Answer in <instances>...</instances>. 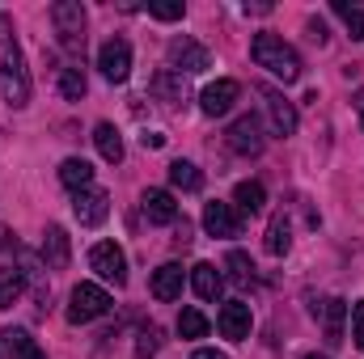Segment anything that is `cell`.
I'll list each match as a JSON object with an SVG mask.
<instances>
[{
  "mask_svg": "<svg viewBox=\"0 0 364 359\" xmlns=\"http://www.w3.org/2000/svg\"><path fill=\"white\" fill-rule=\"evenodd\" d=\"M0 93L13 110H21L30 101V72H26V60H21V47L17 38L9 34L4 17H0Z\"/></svg>",
  "mask_w": 364,
  "mask_h": 359,
  "instance_id": "obj_1",
  "label": "cell"
},
{
  "mask_svg": "<svg viewBox=\"0 0 364 359\" xmlns=\"http://www.w3.org/2000/svg\"><path fill=\"white\" fill-rule=\"evenodd\" d=\"M250 55H255V64L259 68H267L275 81H284V85H292V81H301V55L279 38L272 30H263V34H255L250 38Z\"/></svg>",
  "mask_w": 364,
  "mask_h": 359,
  "instance_id": "obj_2",
  "label": "cell"
},
{
  "mask_svg": "<svg viewBox=\"0 0 364 359\" xmlns=\"http://www.w3.org/2000/svg\"><path fill=\"white\" fill-rule=\"evenodd\" d=\"M110 304H114V300H110L106 287H97V283H77L73 296H68V321H73V326L97 321V317L110 313Z\"/></svg>",
  "mask_w": 364,
  "mask_h": 359,
  "instance_id": "obj_3",
  "label": "cell"
},
{
  "mask_svg": "<svg viewBox=\"0 0 364 359\" xmlns=\"http://www.w3.org/2000/svg\"><path fill=\"white\" fill-rule=\"evenodd\" d=\"M51 21H55V34L68 51H85V9H81V0H55Z\"/></svg>",
  "mask_w": 364,
  "mask_h": 359,
  "instance_id": "obj_4",
  "label": "cell"
},
{
  "mask_svg": "<svg viewBox=\"0 0 364 359\" xmlns=\"http://www.w3.org/2000/svg\"><path fill=\"white\" fill-rule=\"evenodd\" d=\"M170 72H178V77H191V72H203V68H212V55H208V47H199L195 38H174L170 43Z\"/></svg>",
  "mask_w": 364,
  "mask_h": 359,
  "instance_id": "obj_5",
  "label": "cell"
},
{
  "mask_svg": "<svg viewBox=\"0 0 364 359\" xmlns=\"http://www.w3.org/2000/svg\"><path fill=\"white\" fill-rule=\"evenodd\" d=\"M90 267L97 270V279H106V283H114V287L127 283V258H123V250H119L114 241H97V245H93Z\"/></svg>",
  "mask_w": 364,
  "mask_h": 359,
  "instance_id": "obj_6",
  "label": "cell"
},
{
  "mask_svg": "<svg viewBox=\"0 0 364 359\" xmlns=\"http://www.w3.org/2000/svg\"><path fill=\"white\" fill-rule=\"evenodd\" d=\"M259 97H263V110H267V123H272V136H296V106L275 93L272 85H259Z\"/></svg>",
  "mask_w": 364,
  "mask_h": 359,
  "instance_id": "obj_7",
  "label": "cell"
},
{
  "mask_svg": "<svg viewBox=\"0 0 364 359\" xmlns=\"http://www.w3.org/2000/svg\"><path fill=\"white\" fill-rule=\"evenodd\" d=\"M97 68H102V77L106 81H127L132 77V47H127V38H106L102 43V51H97Z\"/></svg>",
  "mask_w": 364,
  "mask_h": 359,
  "instance_id": "obj_8",
  "label": "cell"
},
{
  "mask_svg": "<svg viewBox=\"0 0 364 359\" xmlns=\"http://www.w3.org/2000/svg\"><path fill=\"white\" fill-rule=\"evenodd\" d=\"M225 140H229L233 153L259 157V153H263V123H259L255 114H242V118H233V127L225 131Z\"/></svg>",
  "mask_w": 364,
  "mask_h": 359,
  "instance_id": "obj_9",
  "label": "cell"
},
{
  "mask_svg": "<svg viewBox=\"0 0 364 359\" xmlns=\"http://www.w3.org/2000/svg\"><path fill=\"white\" fill-rule=\"evenodd\" d=\"M0 359H47V355H43V347L30 330L9 326V330H0Z\"/></svg>",
  "mask_w": 364,
  "mask_h": 359,
  "instance_id": "obj_10",
  "label": "cell"
},
{
  "mask_svg": "<svg viewBox=\"0 0 364 359\" xmlns=\"http://www.w3.org/2000/svg\"><path fill=\"white\" fill-rule=\"evenodd\" d=\"M216 326H220V334H225L229 343H242V338H250V326H255V317H250V304H246V300H229V304L220 309Z\"/></svg>",
  "mask_w": 364,
  "mask_h": 359,
  "instance_id": "obj_11",
  "label": "cell"
},
{
  "mask_svg": "<svg viewBox=\"0 0 364 359\" xmlns=\"http://www.w3.org/2000/svg\"><path fill=\"white\" fill-rule=\"evenodd\" d=\"M237 93H242V85L225 77V81H216V85H208V89L199 93V110H203L208 118H220V114H229V110H233Z\"/></svg>",
  "mask_w": 364,
  "mask_h": 359,
  "instance_id": "obj_12",
  "label": "cell"
},
{
  "mask_svg": "<svg viewBox=\"0 0 364 359\" xmlns=\"http://www.w3.org/2000/svg\"><path fill=\"white\" fill-rule=\"evenodd\" d=\"M73 211H77V220H81L85 228H97V224L110 216V194L97 190V186H90V190H81V194L73 199Z\"/></svg>",
  "mask_w": 364,
  "mask_h": 359,
  "instance_id": "obj_13",
  "label": "cell"
},
{
  "mask_svg": "<svg viewBox=\"0 0 364 359\" xmlns=\"http://www.w3.org/2000/svg\"><path fill=\"white\" fill-rule=\"evenodd\" d=\"M203 228H208V237H237L242 216H237L233 203H208L203 207Z\"/></svg>",
  "mask_w": 364,
  "mask_h": 359,
  "instance_id": "obj_14",
  "label": "cell"
},
{
  "mask_svg": "<svg viewBox=\"0 0 364 359\" xmlns=\"http://www.w3.org/2000/svg\"><path fill=\"white\" fill-rule=\"evenodd\" d=\"M140 207H144L149 224H178V203H174L170 190H144Z\"/></svg>",
  "mask_w": 364,
  "mask_h": 359,
  "instance_id": "obj_15",
  "label": "cell"
},
{
  "mask_svg": "<svg viewBox=\"0 0 364 359\" xmlns=\"http://www.w3.org/2000/svg\"><path fill=\"white\" fill-rule=\"evenodd\" d=\"M43 263L51 270H64L73 263V245H68V233H64L60 224H51V228L43 233Z\"/></svg>",
  "mask_w": 364,
  "mask_h": 359,
  "instance_id": "obj_16",
  "label": "cell"
},
{
  "mask_svg": "<svg viewBox=\"0 0 364 359\" xmlns=\"http://www.w3.org/2000/svg\"><path fill=\"white\" fill-rule=\"evenodd\" d=\"M191 287H195L199 300H220V292H225V275L212 267V263H195V267H191Z\"/></svg>",
  "mask_w": 364,
  "mask_h": 359,
  "instance_id": "obj_17",
  "label": "cell"
},
{
  "mask_svg": "<svg viewBox=\"0 0 364 359\" xmlns=\"http://www.w3.org/2000/svg\"><path fill=\"white\" fill-rule=\"evenodd\" d=\"M182 267L178 263H166V267H157L153 270V283H149V292L157 296V300H178L182 296Z\"/></svg>",
  "mask_w": 364,
  "mask_h": 359,
  "instance_id": "obj_18",
  "label": "cell"
},
{
  "mask_svg": "<svg viewBox=\"0 0 364 359\" xmlns=\"http://www.w3.org/2000/svg\"><path fill=\"white\" fill-rule=\"evenodd\" d=\"M93 144H97L102 161H110V165L123 161V136H119L114 123H97V127H93Z\"/></svg>",
  "mask_w": 364,
  "mask_h": 359,
  "instance_id": "obj_19",
  "label": "cell"
},
{
  "mask_svg": "<svg viewBox=\"0 0 364 359\" xmlns=\"http://www.w3.org/2000/svg\"><path fill=\"white\" fill-rule=\"evenodd\" d=\"M318 313H322V326H326V343H331V347L343 343V317H348V304L331 296V300L318 304Z\"/></svg>",
  "mask_w": 364,
  "mask_h": 359,
  "instance_id": "obj_20",
  "label": "cell"
},
{
  "mask_svg": "<svg viewBox=\"0 0 364 359\" xmlns=\"http://www.w3.org/2000/svg\"><path fill=\"white\" fill-rule=\"evenodd\" d=\"M60 182H64L68 190L81 194V190H90L93 186V165L85 161V157H68V161L60 165Z\"/></svg>",
  "mask_w": 364,
  "mask_h": 359,
  "instance_id": "obj_21",
  "label": "cell"
},
{
  "mask_svg": "<svg viewBox=\"0 0 364 359\" xmlns=\"http://www.w3.org/2000/svg\"><path fill=\"white\" fill-rule=\"evenodd\" d=\"M153 93L166 101V106H182L186 101V81H182L178 72H170V68H161L157 77H153Z\"/></svg>",
  "mask_w": 364,
  "mask_h": 359,
  "instance_id": "obj_22",
  "label": "cell"
},
{
  "mask_svg": "<svg viewBox=\"0 0 364 359\" xmlns=\"http://www.w3.org/2000/svg\"><path fill=\"white\" fill-rule=\"evenodd\" d=\"M263 203H267L263 182H237V190H233V207H237V211L255 216V211H263Z\"/></svg>",
  "mask_w": 364,
  "mask_h": 359,
  "instance_id": "obj_23",
  "label": "cell"
},
{
  "mask_svg": "<svg viewBox=\"0 0 364 359\" xmlns=\"http://www.w3.org/2000/svg\"><path fill=\"white\" fill-rule=\"evenodd\" d=\"M288 245H292L288 216H284V211H275L272 224H267V254H272V258H284V254H288Z\"/></svg>",
  "mask_w": 364,
  "mask_h": 359,
  "instance_id": "obj_24",
  "label": "cell"
},
{
  "mask_svg": "<svg viewBox=\"0 0 364 359\" xmlns=\"http://www.w3.org/2000/svg\"><path fill=\"white\" fill-rule=\"evenodd\" d=\"M21 292H26L21 270H17V267H0V309H13Z\"/></svg>",
  "mask_w": 364,
  "mask_h": 359,
  "instance_id": "obj_25",
  "label": "cell"
},
{
  "mask_svg": "<svg viewBox=\"0 0 364 359\" xmlns=\"http://www.w3.org/2000/svg\"><path fill=\"white\" fill-rule=\"evenodd\" d=\"M331 9H335V13L343 17V26H348V34H352V38L360 43V38H364V9H360V4H348V0H335Z\"/></svg>",
  "mask_w": 364,
  "mask_h": 359,
  "instance_id": "obj_26",
  "label": "cell"
},
{
  "mask_svg": "<svg viewBox=\"0 0 364 359\" xmlns=\"http://www.w3.org/2000/svg\"><path fill=\"white\" fill-rule=\"evenodd\" d=\"M170 182H174L178 190H199V186H203V174H199V165H191V161H174V165H170Z\"/></svg>",
  "mask_w": 364,
  "mask_h": 359,
  "instance_id": "obj_27",
  "label": "cell"
},
{
  "mask_svg": "<svg viewBox=\"0 0 364 359\" xmlns=\"http://www.w3.org/2000/svg\"><path fill=\"white\" fill-rule=\"evenodd\" d=\"M85 89H90V81H85L81 68H64V72H60V93H64L68 101H81Z\"/></svg>",
  "mask_w": 364,
  "mask_h": 359,
  "instance_id": "obj_28",
  "label": "cell"
},
{
  "mask_svg": "<svg viewBox=\"0 0 364 359\" xmlns=\"http://www.w3.org/2000/svg\"><path fill=\"white\" fill-rule=\"evenodd\" d=\"M178 334L182 338H203L208 334V317L199 309H182L178 313Z\"/></svg>",
  "mask_w": 364,
  "mask_h": 359,
  "instance_id": "obj_29",
  "label": "cell"
},
{
  "mask_svg": "<svg viewBox=\"0 0 364 359\" xmlns=\"http://www.w3.org/2000/svg\"><path fill=\"white\" fill-rule=\"evenodd\" d=\"M225 267L233 270V279H237V283H250V279H255V267H250V258H246L242 250H233V254L225 258Z\"/></svg>",
  "mask_w": 364,
  "mask_h": 359,
  "instance_id": "obj_30",
  "label": "cell"
},
{
  "mask_svg": "<svg viewBox=\"0 0 364 359\" xmlns=\"http://www.w3.org/2000/svg\"><path fill=\"white\" fill-rule=\"evenodd\" d=\"M149 13H153L157 21H178L186 9H182V4H166V0H157V4H149Z\"/></svg>",
  "mask_w": 364,
  "mask_h": 359,
  "instance_id": "obj_31",
  "label": "cell"
},
{
  "mask_svg": "<svg viewBox=\"0 0 364 359\" xmlns=\"http://www.w3.org/2000/svg\"><path fill=\"white\" fill-rule=\"evenodd\" d=\"M352 343L364 351V300L352 304Z\"/></svg>",
  "mask_w": 364,
  "mask_h": 359,
  "instance_id": "obj_32",
  "label": "cell"
},
{
  "mask_svg": "<svg viewBox=\"0 0 364 359\" xmlns=\"http://www.w3.org/2000/svg\"><path fill=\"white\" fill-rule=\"evenodd\" d=\"M157 351V326H149L144 334H140V343H136V359H149Z\"/></svg>",
  "mask_w": 364,
  "mask_h": 359,
  "instance_id": "obj_33",
  "label": "cell"
},
{
  "mask_svg": "<svg viewBox=\"0 0 364 359\" xmlns=\"http://www.w3.org/2000/svg\"><path fill=\"white\" fill-rule=\"evenodd\" d=\"M309 38H314V43H318V47H322V43H326V26H322V21H318V17H314V21H309Z\"/></svg>",
  "mask_w": 364,
  "mask_h": 359,
  "instance_id": "obj_34",
  "label": "cell"
},
{
  "mask_svg": "<svg viewBox=\"0 0 364 359\" xmlns=\"http://www.w3.org/2000/svg\"><path fill=\"white\" fill-rule=\"evenodd\" d=\"M191 359H225V355H220V351H212V347H203V351H195Z\"/></svg>",
  "mask_w": 364,
  "mask_h": 359,
  "instance_id": "obj_35",
  "label": "cell"
},
{
  "mask_svg": "<svg viewBox=\"0 0 364 359\" xmlns=\"http://www.w3.org/2000/svg\"><path fill=\"white\" fill-rule=\"evenodd\" d=\"M352 101H356V114H360V123H364V89H356V97H352Z\"/></svg>",
  "mask_w": 364,
  "mask_h": 359,
  "instance_id": "obj_36",
  "label": "cell"
},
{
  "mask_svg": "<svg viewBox=\"0 0 364 359\" xmlns=\"http://www.w3.org/2000/svg\"><path fill=\"white\" fill-rule=\"evenodd\" d=\"M301 359H326V355H301Z\"/></svg>",
  "mask_w": 364,
  "mask_h": 359,
  "instance_id": "obj_37",
  "label": "cell"
}]
</instances>
